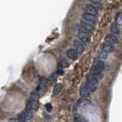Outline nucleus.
I'll return each instance as SVG.
<instances>
[{"label": "nucleus", "mask_w": 122, "mask_h": 122, "mask_svg": "<svg viewBox=\"0 0 122 122\" xmlns=\"http://www.w3.org/2000/svg\"><path fill=\"white\" fill-rule=\"evenodd\" d=\"M62 89H63V85H62V84H61V83H57L56 85L55 86V87L53 88V94H54V95L58 94Z\"/></svg>", "instance_id": "15"}, {"label": "nucleus", "mask_w": 122, "mask_h": 122, "mask_svg": "<svg viewBox=\"0 0 122 122\" xmlns=\"http://www.w3.org/2000/svg\"><path fill=\"white\" fill-rule=\"evenodd\" d=\"M60 66L62 67H66L68 66V62L66 59H62L60 60Z\"/></svg>", "instance_id": "17"}, {"label": "nucleus", "mask_w": 122, "mask_h": 122, "mask_svg": "<svg viewBox=\"0 0 122 122\" xmlns=\"http://www.w3.org/2000/svg\"><path fill=\"white\" fill-rule=\"evenodd\" d=\"M82 18L84 19L85 21L91 23V24L94 25L96 24V22H97V18H96V17L95 16V15H88V14L83 13L82 15Z\"/></svg>", "instance_id": "6"}, {"label": "nucleus", "mask_w": 122, "mask_h": 122, "mask_svg": "<svg viewBox=\"0 0 122 122\" xmlns=\"http://www.w3.org/2000/svg\"><path fill=\"white\" fill-rule=\"evenodd\" d=\"M27 121H28V118H27L26 114L25 112L19 114V116H18V121L19 122H27Z\"/></svg>", "instance_id": "16"}, {"label": "nucleus", "mask_w": 122, "mask_h": 122, "mask_svg": "<svg viewBox=\"0 0 122 122\" xmlns=\"http://www.w3.org/2000/svg\"><path fill=\"white\" fill-rule=\"evenodd\" d=\"M74 121L75 122H89L86 118L84 116L81 115V114H78V115H76L75 117Z\"/></svg>", "instance_id": "14"}, {"label": "nucleus", "mask_w": 122, "mask_h": 122, "mask_svg": "<svg viewBox=\"0 0 122 122\" xmlns=\"http://www.w3.org/2000/svg\"><path fill=\"white\" fill-rule=\"evenodd\" d=\"M111 31H112V34H115V35H117V34H120V29H119V27H118L117 22H113L112 24Z\"/></svg>", "instance_id": "13"}, {"label": "nucleus", "mask_w": 122, "mask_h": 122, "mask_svg": "<svg viewBox=\"0 0 122 122\" xmlns=\"http://www.w3.org/2000/svg\"><path fill=\"white\" fill-rule=\"evenodd\" d=\"M98 56L100 57V58L102 59H106V57H107V53H105L104 51H101V52H99L98 53Z\"/></svg>", "instance_id": "18"}, {"label": "nucleus", "mask_w": 122, "mask_h": 122, "mask_svg": "<svg viewBox=\"0 0 122 122\" xmlns=\"http://www.w3.org/2000/svg\"><path fill=\"white\" fill-rule=\"evenodd\" d=\"M105 68V63L102 60H98L95 63V70H94V76L98 79V76L102 77V72Z\"/></svg>", "instance_id": "1"}, {"label": "nucleus", "mask_w": 122, "mask_h": 122, "mask_svg": "<svg viewBox=\"0 0 122 122\" xmlns=\"http://www.w3.org/2000/svg\"><path fill=\"white\" fill-rule=\"evenodd\" d=\"M73 45H74V49L76 51V53H77L78 54H82L84 51V46L82 42L78 40H76L73 42Z\"/></svg>", "instance_id": "5"}, {"label": "nucleus", "mask_w": 122, "mask_h": 122, "mask_svg": "<svg viewBox=\"0 0 122 122\" xmlns=\"http://www.w3.org/2000/svg\"><path fill=\"white\" fill-rule=\"evenodd\" d=\"M67 56L70 59L76 60L78 57V53H76V51H75V49H70L67 51Z\"/></svg>", "instance_id": "12"}, {"label": "nucleus", "mask_w": 122, "mask_h": 122, "mask_svg": "<svg viewBox=\"0 0 122 122\" xmlns=\"http://www.w3.org/2000/svg\"><path fill=\"white\" fill-rule=\"evenodd\" d=\"M52 105L51 104H47L46 105V110H47V112H51V110H52Z\"/></svg>", "instance_id": "19"}, {"label": "nucleus", "mask_w": 122, "mask_h": 122, "mask_svg": "<svg viewBox=\"0 0 122 122\" xmlns=\"http://www.w3.org/2000/svg\"><path fill=\"white\" fill-rule=\"evenodd\" d=\"M105 41L111 44H117L118 43V38L115 34H108L105 37Z\"/></svg>", "instance_id": "7"}, {"label": "nucleus", "mask_w": 122, "mask_h": 122, "mask_svg": "<svg viewBox=\"0 0 122 122\" xmlns=\"http://www.w3.org/2000/svg\"><path fill=\"white\" fill-rule=\"evenodd\" d=\"M102 51H104L106 53H112L114 51V47L113 44H104L102 46Z\"/></svg>", "instance_id": "9"}, {"label": "nucleus", "mask_w": 122, "mask_h": 122, "mask_svg": "<svg viewBox=\"0 0 122 122\" xmlns=\"http://www.w3.org/2000/svg\"><path fill=\"white\" fill-rule=\"evenodd\" d=\"M89 2L92 3H98V4H101L102 0H88Z\"/></svg>", "instance_id": "20"}, {"label": "nucleus", "mask_w": 122, "mask_h": 122, "mask_svg": "<svg viewBox=\"0 0 122 122\" xmlns=\"http://www.w3.org/2000/svg\"><path fill=\"white\" fill-rule=\"evenodd\" d=\"M98 79H97L94 75L93 76L91 75L90 76H89V78H88V80H87V82H86V86L88 88H89L90 92H92L95 89L96 85L98 83Z\"/></svg>", "instance_id": "2"}, {"label": "nucleus", "mask_w": 122, "mask_h": 122, "mask_svg": "<svg viewBox=\"0 0 122 122\" xmlns=\"http://www.w3.org/2000/svg\"><path fill=\"white\" fill-rule=\"evenodd\" d=\"M83 11L85 14H88V15H97L98 10L97 9H95L94 6H92V5H86L83 7Z\"/></svg>", "instance_id": "3"}, {"label": "nucleus", "mask_w": 122, "mask_h": 122, "mask_svg": "<svg viewBox=\"0 0 122 122\" xmlns=\"http://www.w3.org/2000/svg\"><path fill=\"white\" fill-rule=\"evenodd\" d=\"M33 111H34V108L31 107L29 103H28V105H27V107H26V110H25V114H26V116H27V118H28V120L30 119L33 115Z\"/></svg>", "instance_id": "11"}, {"label": "nucleus", "mask_w": 122, "mask_h": 122, "mask_svg": "<svg viewBox=\"0 0 122 122\" xmlns=\"http://www.w3.org/2000/svg\"><path fill=\"white\" fill-rule=\"evenodd\" d=\"M77 36L79 37V39L81 41V42H82V43L88 44L89 42L90 36H89V33L85 32V31H82V30H79Z\"/></svg>", "instance_id": "4"}, {"label": "nucleus", "mask_w": 122, "mask_h": 122, "mask_svg": "<svg viewBox=\"0 0 122 122\" xmlns=\"http://www.w3.org/2000/svg\"><path fill=\"white\" fill-rule=\"evenodd\" d=\"M90 90L89 89V88L87 87L86 84V85H82L80 89V95L82 98H87L89 95Z\"/></svg>", "instance_id": "8"}, {"label": "nucleus", "mask_w": 122, "mask_h": 122, "mask_svg": "<svg viewBox=\"0 0 122 122\" xmlns=\"http://www.w3.org/2000/svg\"><path fill=\"white\" fill-rule=\"evenodd\" d=\"M47 80L45 78H41V79L40 80L39 85L37 86V88L36 90L37 92H40L41 90L44 89L46 88V86H47Z\"/></svg>", "instance_id": "10"}]
</instances>
